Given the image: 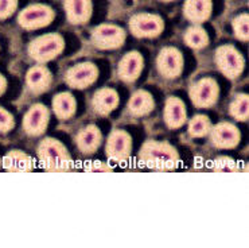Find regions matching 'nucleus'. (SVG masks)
Returning <instances> with one entry per match:
<instances>
[{
	"label": "nucleus",
	"mask_w": 249,
	"mask_h": 248,
	"mask_svg": "<svg viewBox=\"0 0 249 248\" xmlns=\"http://www.w3.org/2000/svg\"><path fill=\"white\" fill-rule=\"evenodd\" d=\"M89 172H97V173H104V172H110L112 168L108 166V165H105L104 162L101 161H93L90 163V166L88 168Z\"/></svg>",
	"instance_id": "31"
},
{
	"label": "nucleus",
	"mask_w": 249,
	"mask_h": 248,
	"mask_svg": "<svg viewBox=\"0 0 249 248\" xmlns=\"http://www.w3.org/2000/svg\"><path fill=\"white\" fill-rule=\"evenodd\" d=\"M214 62L217 69L229 80H236L243 75L245 59L243 54L232 45H222L214 53Z\"/></svg>",
	"instance_id": "4"
},
{
	"label": "nucleus",
	"mask_w": 249,
	"mask_h": 248,
	"mask_svg": "<svg viewBox=\"0 0 249 248\" xmlns=\"http://www.w3.org/2000/svg\"><path fill=\"white\" fill-rule=\"evenodd\" d=\"M128 112L135 117H143L150 115L155 108V100L150 92L144 89H138L132 93L131 98L128 100L127 104Z\"/></svg>",
	"instance_id": "21"
},
{
	"label": "nucleus",
	"mask_w": 249,
	"mask_h": 248,
	"mask_svg": "<svg viewBox=\"0 0 249 248\" xmlns=\"http://www.w3.org/2000/svg\"><path fill=\"white\" fill-rule=\"evenodd\" d=\"M212 128V121L206 115L193 116L187 126V133L191 138H205L208 136Z\"/></svg>",
	"instance_id": "26"
},
{
	"label": "nucleus",
	"mask_w": 249,
	"mask_h": 248,
	"mask_svg": "<svg viewBox=\"0 0 249 248\" xmlns=\"http://www.w3.org/2000/svg\"><path fill=\"white\" fill-rule=\"evenodd\" d=\"M0 166H1V159H0Z\"/></svg>",
	"instance_id": "34"
},
{
	"label": "nucleus",
	"mask_w": 249,
	"mask_h": 248,
	"mask_svg": "<svg viewBox=\"0 0 249 248\" xmlns=\"http://www.w3.org/2000/svg\"><path fill=\"white\" fill-rule=\"evenodd\" d=\"M55 18V12L46 4H31L19 12L18 24L24 30H39L47 27Z\"/></svg>",
	"instance_id": "6"
},
{
	"label": "nucleus",
	"mask_w": 249,
	"mask_h": 248,
	"mask_svg": "<svg viewBox=\"0 0 249 248\" xmlns=\"http://www.w3.org/2000/svg\"><path fill=\"white\" fill-rule=\"evenodd\" d=\"M183 40L185 43L194 50H201L203 47L209 45V35L206 30L202 29L198 24H193L186 30L183 34Z\"/></svg>",
	"instance_id": "24"
},
{
	"label": "nucleus",
	"mask_w": 249,
	"mask_h": 248,
	"mask_svg": "<svg viewBox=\"0 0 249 248\" xmlns=\"http://www.w3.org/2000/svg\"><path fill=\"white\" fill-rule=\"evenodd\" d=\"M213 10L212 0H185L183 14L187 20L194 24H199L206 22Z\"/></svg>",
	"instance_id": "22"
},
{
	"label": "nucleus",
	"mask_w": 249,
	"mask_h": 248,
	"mask_svg": "<svg viewBox=\"0 0 249 248\" xmlns=\"http://www.w3.org/2000/svg\"><path fill=\"white\" fill-rule=\"evenodd\" d=\"M7 91V80L4 76L0 73V96H3Z\"/></svg>",
	"instance_id": "32"
},
{
	"label": "nucleus",
	"mask_w": 249,
	"mask_h": 248,
	"mask_svg": "<svg viewBox=\"0 0 249 248\" xmlns=\"http://www.w3.org/2000/svg\"><path fill=\"white\" fill-rule=\"evenodd\" d=\"M1 166L11 173H29L34 169V159L22 150H11L1 159Z\"/></svg>",
	"instance_id": "20"
},
{
	"label": "nucleus",
	"mask_w": 249,
	"mask_h": 248,
	"mask_svg": "<svg viewBox=\"0 0 249 248\" xmlns=\"http://www.w3.org/2000/svg\"><path fill=\"white\" fill-rule=\"evenodd\" d=\"M53 84L52 72L45 65H35L26 73V87L33 95L46 93Z\"/></svg>",
	"instance_id": "15"
},
{
	"label": "nucleus",
	"mask_w": 249,
	"mask_h": 248,
	"mask_svg": "<svg viewBox=\"0 0 249 248\" xmlns=\"http://www.w3.org/2000/svg\"><path fill=\"white\" fill-rule=\"evenodd\" d=\"M144 68V59L138 52L124 54L117 65V76L125 84H132L138 80Z\"/></svg>",
	"instance_id": "14"
},
{
	"label": "nucleus",
	"mask_w": 249,
	"mask_h": 248,
	"mask_svg": "<svg viewBox=\"0 0 249 248\" xmlns=\"http://www.w3.org/2000/svg\"><path fill=\"white\" fill-rule=\"evenodd\" d=\"M41 166L50 173H65L73 169V158L62 142L54 138H45L36 149Z\"/></svg>",
	"instance_id": "2"
},
{
	"label": "nucleus",
	"mask_w": 249,
	"mask_h": 248,
	"mask_svg": "<svg viewBox=\"0 0 249 248\" xmlns=\"http://www.w3.org/2000/svg\"><path fill=\"white\" fill-rule=\"evenodd\" d=\"M52 108L54 115L59 120H69L75 115L77 111V101L75 97L69 92L57 93L52 101Z\"/></svg>",
	"instance_id": "23"
},
{
	"label": "nucleus",
	"mask_w": 249,
	"mask_h": 248,
	"mask_svg": "<svg viewBox=\"0 0 249 248\" xmlns=\"http://www.w3.org/2000/svg\"><path fill=\"white\" fill-rule=\"evenodd\" d=\"M103 143V134L94 124L82 127L75 135V146L85 155H93Z\"/></svg>",
	"instance_id": "17"
},
{
	"label": "nucleus",
	"mask_w": 249,
	"mask_h": 248,
	"mask_svg": "<svg viewBox=\"0 0 249 248\" xmlns=\"http://www.w3.org/2000/svg\"><path fill=\"white\" fill-rule=\"evenodd\" d=\"M191 103L194 107L205 110L212 108L220 97V87L218 82L212 77H203L196 81L189 89Z\"/></svg>",
	"instance_id": "5"
},
{
	"label": "nucleus",
	"mask_w": 249,
	"mask_h": 248,
	"mask_svg": "<svg viewBox=\"0 0 249 248\" xmlns=\"http://www.w3.org/2000/svg\"><path fill=\"white\" fill-rule=\"evenodd\" d=\"M129 31L136 38H157L164 30V22L157 14L139 12L133 15L129 22Z\"/></svg>",
	"instance_id": "7"
},
{
	"label": "nucleus",
	"mask_w": 249,
	"mask_h": 248,
	"mask_svg": "<svg viewBox=\"0 0 249 248\" xmlns=\"http://www.w3.org/2000/svg\"><path fill=\"white\" fill-rule=\"evenodd\" d=\"M125 31L116 24H100L92 30L90 42L100 50H116L125 42Z\"/></svg>",
	"instance_id": "8"
},
{
	"label": "nucleus",
	"mask_w": 249,
	"mask_h": 248,
	"mask_svg": "<svg viewBox=\"0 0 249 248\" xmlns=\"http://www.w3.org/2000/svg\"><path fill=\"white\" fill-rule=\"evenodd\" d=\"M210 143L220 150H232L236 149L241 140V133L234 124L229 121H221L212 126L209 133Z\"/></svg>",
	"instance_id": "13"
},
{
	"label": "nucleus",
	"mask_w": 249,
	"mask_h": 248,
	"mask_svg": "<svg viewBox=\"0 0 249 248\" xmlns=\"http://www.w3.org/2000/svg\"><path fill=\"white\" fill-rule=\"evenodd\" d=\"M65 49V39L57 33L36 37L29 43L27 52L30 58L38 64H46L61 56Z\"/></svg>",
	"instance_id": "3"
},
{
	"label": "nucleus",
	"mask_w": 249,
	"mask_h": 248,
	"mask_svg": "<svg viewBox=\"0 0 249 248\" xmlns=\"http://www.w3.org/2000/svg\"><path fill=\"white\" fill-rule=\"evenodd\" d=\"M132 136L125 130H113L105 143V154L108 159L116 163H124L131 158Z\"/></svg>",
	"instance_id": "9"
},
{
	"label": "nucleus",
	"mask_w": 249,
	"mask_h": 248,
	"mask_svg": "<svg viewBox=\"0 0 249 248\" xmlns=\"http://www.w3.org/2000/svg\"><path fill=\"white\" fill-rule=\"evenodd\" d=\"M15 127V119L10 111L0 107V135H4L12 131Z\"/></svg>",
	"instance_id": "29"
},
{
	"label": "nucleus",
	"mask_w": 249,
	"mask_h": 248,
	"mask_svg": "<svg viewBox=\"0 0 249 248\" xmlns=\"http://www.w3.org/2000/svg\"><path fill=\"white\" fill-rule=\"evenodd\" d=\"M99 68L93 62H81L71 66L65 73V82L71 89H87L99 78Z\"/></svg>",
	"instance_id": "11"
},
{
	"label": "nucleus",
	"mask_w": 249,
	"mask_h": 248,
	"mask_svg": "<svg viewBox=\"0 0 249 248\" xmlns=\"http://www.w3.org/2000/svg\"><path fill=\"white\" fill-rule=\"evenodd\" d=\"M50 121V111L45 104L36 103L30 107L23 116V131L31 138H38L46 133Z\"/></svg>",
	"instance_id": "12"
},
{
	"label": "nucleus",
	"mask_w": 249,
	"mask_h": 248,
	"mask_svg": "<svg viewBox=\"0 0 249 248\" xmlns=\"http://www.w3.org/2000/svg\"><path fill=\"white\" fill-rule=\"evenodd\" d=\"M64 8L68 20L75 26L88 23L92 18V0H64Z\"/></svg>",
	"instance_id": "19"
},
{
	"label": "nucleus",
	"mask_w": 249,
	"mask_h": 248,
	"mask_svg": "<svg viewBox=\"0 0 249 248\" xmlns=\"http://www.w3.org/2000/svg\"><path fill=\"white\" fill-rule=\"evenodd\" d=\"M162 1H166V3H167V1H175V0H162Z\"/></svg>",
	"instance_id": "33"
},
{
	"label": "nucleus",
	"mask_w": 249,
	"mask_h": 248,
	"mask_svg": "<svg viewBox=\"0 0 249 248\" xmlns=\"http://www.w3.org/2000/svg\"><path fill=\"white\" fill-rule=\"evenodd\" d=\"M234 37L241 42H247L249 38V17L247 12H243L233 19L232 22Z\"/></svg>",
	"instance_id": "27"
},
{
	"label": "nucleus",
	"mask_w": 249,
	"mask_h": 248,
	"mask_svg": "<svg viewBox=\"0 0 249 248\" xmlns=\"http://www.w3.org/2000/svg\"><path fill=\"white\" fill-rule=\"evenodd\" d=\"M18 0H0V19L4 20L17 11Z\"/></svg>",
	"instance_id": "30"
},
{
	"label": "nucleus",
	"mask_w": 249,
	"mask_h": 248,
	"mask_svg": "<svg viewBox=\"0 0 249 248\" xmlns=\"http://www.w3.org/2000/svg\"><path fill=\"white\" fill-rule=\"evenodd\" d=\"M120 103L119 93L112 88H101L92 97V110L99 116H108L116 110Z\"/></svg>",
	"instance_id": "18"
},
{
	"label": "nucleus",
	"mask_w": 249,
	"mask_h": 248,
	"mask_svg": "<svg viewBox=\"0 0 249 248\" xmlns=\"http://www.w3.org/2000/svg\"><path fill=\"white\" fill-rule=\"evenodd\" d=\"M183 54L177 47H164L157 57V69L166 80H175L183 72Z\"/></svg>",
	"instance_id": "10"
},
{
	"label": "nucleus",
	"mask_w": 249,
	"mask_h": 248,
	"mask_svg": "<svg viewBox=\"0 0 249 248\" xmlns=\"http://www.w3.org/2000/svg\"><path fill=\"white\" fill-rule=\"evenodd\" d=\"M229 115L237 121H247L249 117V97L245 93L234 96L229 105Z\"/></svg>",
	"instance_id": "25"
},
{
	"label": "nucleus",
	"mask_w": 249,
	"mask_h": 248,
	"mask_svg": "<svg viewBox=\"0 0 249 248\" xmlns=\"http://www.w3.org/2000/svg\"><path fill=\"white\" fill-rule=\"evenodd\" d=\"M163 120L170 130H178L183 127L187 120V112L183 100L177 96H170L164 103L163 108Z\"/></svg>",
	"instance_id": "16"
},
{
	"label": "nucleus",
	"mask_w": 249,
	"mask_h": 248,
	"mask_svg": "<svg viewBox=\"0 0 249 248\" xmlns=\"http://www.w3.org/2000/svg\"><path fill=\"white\" fill-rule=\"evenodd\" d=\"M213 169L220 173H234L238 170V165L231 156L221 155L213 161Z\"/></svg>",
	"instance_id": "28"
},
{
	"label": "nucleus",
	"mask_w": 249,
	"mask_h": 248,
	"mask_svg": "<svg viewBox=\"0 0 249 248\" xmlns=\"http://www.w3.org/2000/svg\"><path fill=\"white\" fill-rule=\"evenodd\" d=\"M145 168L157 172H171L179 166L180 155L173 144L159 140H147L138 154Z\"/></svg>",
	"instance_id": "1"
}]
</instances>
